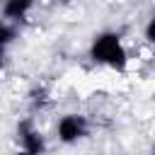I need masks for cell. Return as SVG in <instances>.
Instances as JSON below:
<instances>
[{"mask_svg": "<svg viewBox=\"0 0 155 155\" xmlns=\"http://www.w3.org/2000/svg\"><path fill=\"white\" fill-rule=\"evenodd\" d=\"M90 56L92 61L97 63H107L116 70H124L126 68V61H128V53L121 44V36L114 34V31H104L99 36H94L92 41V48H90Z\"/></svg>", "mask_w": 155, "mask_h": 155, "instance_id": "6da1fadb", "label": "cell"}, {"mask_svg": "<svg viewBox=\"0 0 155 155\" xmlns=\"http://www.w3.org/2000/svg\"><path fill=\"white\" fill-rule=\"evenodd\" d=\"M56 133H58L61 143H75V140H80L87 133V121L80 114H65V116L58 119Z\"/></svg>", "mask_w": 155, "mask_h": 155, "instance_id": "7a4b0ae2", "label": "cell"}, {"mask_svg": "<svg viewBox=\"0 0 155 155\" xmlns=\"http://www.w3.org/2000/svg\"><path fill=\"white\" fill-rule=\"evenodd\" d=\"M17 133H19V140H22V150L31 153V155H41L46 143H44V136L29 124V121H22L17 126Z\"/></svg>", "mask_w": 155, "mask_h": 155, "instance_id": "3957f363", "label": "cell"}, {"mask_svg": "<svg viewBox=\"0 0 155 155\" xmlns=\"http://www.w3.org/2000/svg\"><path fill=\"white\" fill-rule=\"evenodd\" d=\"M31 5H34V0H5L2 15H5L7 19H22V17L31 10Z\"/></svg>", "mask_w": 155, "mask_h": 155, "instance_id": "277c9868", "label": "cell"}, {"mask_svg": "<svg viewBox=\"0 0 155 155\" xmlns=\"http://www.w3.org/2000/svg\"><path fill=\"white\" fill-rule=\"evenodd\" d=\"M0 39H2V44H5V46H7V44H10L12 39H15V29H12V27H10L7 22H5L2 27H0Z\"/></svg>", "mask_w": 155, "mask_h": 155, "instance_id": "5b68a950", "label": "cell"}, {"mask_svg": "<svg viewBox=\"0 0 155 155\" xmlns=\"http://www.w3.org/2000/svg\"><path fill=\"white\" fill-rule=\"evenodd\" d=\"M29 97H31V104H34V107H41V104L46 102V90H41V87H39V90H31Z\"/></svg>", "mask_w": 155, "mask_h": 155, "instance_id": "8992f818", "label": "cell"}, {"mask_svg": "<svg viewBox=\"0 0 155 155\" xmlns=\"http://www.w3.org/2000/svg\"><path fill=\"white\" fill-rule=\"evenodd\" d=\"M145 39L150 44H155V17H150V22L145 24Z\"/></svg>", "mask_w": 155, "mask_h": 155, "instance_id": "52a82bcc", "label": "cell"}, {"mask_svg": "<svg viewBox=\"0 0 155 155\" xmlns=\"http://www.w3.org/2000/svg\"><path fill=\"white\" fill-rule=\"evenodd\" d=\"M15 155H31V153H27V150H19V153H15Z\"/></svg>", "mask_w": 155, "mask_h": 155, "instance_id": "ba28073f", "label": "cell"}]
</instances>
